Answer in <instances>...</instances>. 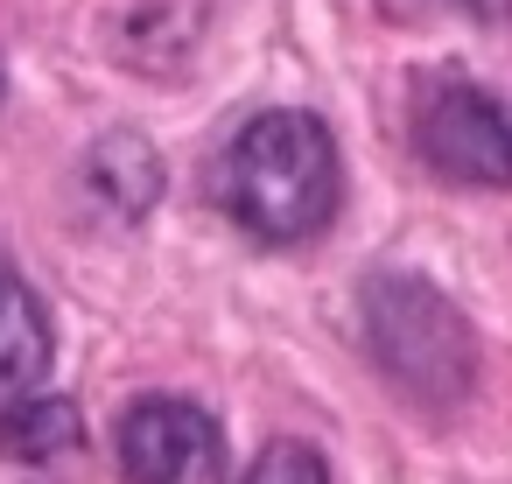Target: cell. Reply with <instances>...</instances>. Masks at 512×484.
<instances>
[{
	"mask_svg": "<svg viewBox=\"0 0 512 484\" xmlns=\"http://www.w3.org/2000/svg\"><path fill=\"white\" fill-rule=\"evenodd\" d=\"M218 204L253 239H309L337 218V141L316 113L274 106L239 127L218 162Z\"/></svg>",
	"mask_w": 512,
	"mask_h": 484,
	"instance_id": "obj_1",
	"label": "cell"
},
{
	"mask_svg": "<svg viewBox=\"0 0 512 484\" xmlns=\"http://www.w3.org/2000/svg\"><path fill=\"white\" fill-rule=\"evenodd\" d=\"M358 330H365L372 365L386 372V386L407 407H421V414L463 407V393L477 379V337H470L463 309L435 281H421L407 267L365 274V288H358Z\"/></svg>",
	"mask_w": 512,
	"mask_h": 484,
	"instance_id": "obj_2",
	"label": "cell"
},
{
	"mask_svg": "<svg viewBox=\"0 0 512 484\" xmlns=\"http://www.w3.org/2000/svg\"><path fill=\"white\" fill-rule=\"evenodd\" d=\"M414 155L470 190H512V99L484 92L463 71H421L407 92Z\"/></svg>",
	"mask_w": 512,
	"mask_h": 484,
	"instance_id": "obj_3",
	"label": "cell"
},
{
	"mask_svg": "<svg viewBox=\"0 0 512 484\" xmlns=\"http://www.w3.org/2000/svg\"><path fill=\"white\" fill-rule=\"evenodd\" d=\"M120 477L127 484H218L225 428L183 393H148L120 414Z\"/></svg>",
	"mask_w": 512,
	"mask_h": 484,
	"instance_id": "obj_4",
	"label": "cell"
},
{
	"mask_svg": "<svg viewBox=\"0 0 512 484\" xmlns=\"http://www.w3.org/2000/svg\"><path fill=\"white\" fill-rule=\"evenodd\" d=\"M50 379V316L36 288L0 253V400H29Z\"/></svg>",
	"mask_w": 512,
	"mask_h": 484,
	"instance_id": "obj_5",
	"label": "cell"
},
{
	"mask_svg": "<svg viewBox=\"0 0 512 484\" xmlns=\"http://www.w3.org/2000/svg\"><path fill=\"white\" fill-rule=\"evenodd\" d=\"M0 449L22 456V463H50L57 449H78V414L71 400H0Z\"/></svg>",
	"mask_w": 512,
	"mask_h": 484,
	"instance_id": "obj_6",
	"label": "cell"
},
{
	"mask_svg": "<svg viewBox=\"0 0 512 484\" xmlns=\"http://www.w3.org/2000/svg\"><path fill=\"white\" fill-rule=\"evenodd\" d=\"M246 484H330V463L309 442H267L260 463L246 470Z\"/></svg>",
	"mask_w": 512,
	"mask_h": 484,
	"instance_id": "obj_7",
	"label": "cell"
},
{
	"mask_svg": "<svg viewBox=\"0 0 512 484\" xmlns=\"http://www.w3.org/2000/svg\"><path fill=\"white\" fill-rule=\"evenodd\" d=\"M463 15H477V22H505L512 15V0H456Z\"/></svg>",
	"mask_w": 512,
	"mask_h": 484,
	"instance_id": "obj_8",
	"label": "cell"
}]
</instances>
